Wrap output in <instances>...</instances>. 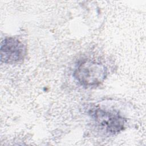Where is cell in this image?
Wrapping results in <instances>:
<instances>
[{
  "instance_id": "obj_2",
  "label": "cell",
  "mask_w": 146,
  "mask_h": 146,
  "mask_svg": "<svg viewBox=\"0 0 146 146\" xmlns=\"http://www.w3.org/2000/svg\"><path fill=\"white\" fill-rule=\"evenodd\" d=\"M91 115L99 127L108 133H117L124 128L126 119L118 112L98 108Z\"/></svg>"
},
{
  "instance_id": "obj_1",
  "label": "cell",
  "mask_w": 146,
  "mask_h": 146,
  "mask_svg": "<svg viewBox=\"0 0 146 146\" xmlns=\"http://www.w3.org/2000/svg\"><path fill=\"white\" fill-rule=\"evenodd\" d=\"M74 76L83 86H96L106 79L107 68L100 63L86 60L78 64L74 71Z\"/></svg>"
},
{
  "instance_id": "obj_3",
  "label": "cell",
  "mask_w": 146,
  "mask_h": 146,
  "mask_svg": "<svg viewBox=\"0 0 146 146\" xmlns=\"http://www.w3.org/2000/svg\"><path fill=\"white\" fill-rule=\"evenodd\" d=\"M26 52V46L16 38H6L1 43V60L5 63H20L24 59Z\"/></svg>"
}]
</instances>
